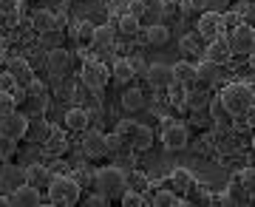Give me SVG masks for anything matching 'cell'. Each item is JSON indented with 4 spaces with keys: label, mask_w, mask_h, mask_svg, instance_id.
I'll list each match as a JSON object with an SVG mask.
<instances>
[{
    "label": "cell",
    "mask_w": 255,
    "mask_h": 207,
    "mask_svg": "<svg viewBox=\"0 0 255 207\" xmlns=\"http://www.w3.org/2000/svg\"><path fill=\"white\" fill-rule=\"evenodd\" d=\"M219 97H221V102H224V108H227L233 117H244V114H250V108L255 105V94L247 82H230V85L221 88Z\"/></svg>",
    "instance_id": "6da1fadb"
},
{
    "label": "cell",
    "mask_w": 255,
    "mask_h": 207,
    "mask_svg": "<svg viewBox=\"0 0 255 207\" xmlns=\"http://www.w3.org/2000/svg\"><path fill=\"white\" fill-rule=\"evenodd\" d=\"M48 202L51 205H60V207H74L80 202V193H82V185L74 176H54L51 185H48Z\"/></svg>",
    "instance_id": "7a4b0ae2"
},
{
    "label": "cell",
    "mask_w": 255,
    "mask_h": 207,
    "mask_svg": "<svg viewBox=\"0 0 255 207\" xmlns=\"http://www.w3.org/2000/svg\"><path fill=\"white\" fill-rule=\"evenodd\" d=\"M94 188H97V193L108 199H122V193L128 190V176L117 165H108V168L94 173Z\"/></svg>",
    "instance_id": "3957f363"
},
{
    "label": "cell",
    "mask_w": 255,
    "mask_h": 207,
    "mask_svg": "<svg viewBox=\"0 0 255 207\" xmlns=\"http://www.w3.org/2000/svg\"><path fill=\"white\" fill-rule=\"evenodd\" d=\"M111 80V71H108V65L102 63V60H85L80 68V82L85 85L88 91H94V94H100L105 85H108Z\"/></svg>",
    "instance_id": "277c9868"
},
{
    "label": "cell",
    "mask_w": 255,
    "mask_h": 207,
    "mask_svg": "<svg viewBox=\"0 0 255 207\" xmlns=\"http://www.w3.org/2000/svg\"><path fill=\"white\" fill-rule=\"evenodd\" d=\"M28 122H31V117H28V114H20V111L3 114V117H0V136L23 139V136L28 134Z\"/></svg>",
    "instance_id": "5b68a950"
},
{
    "label": "cell",
    "mask_w": 255,
    "mask_h": 207,
    "mask_svg": "<svg viewBox=\"0 0 255 207\" xmlns=\"http://www.w3.org/2000/svg\"><path fill=\"white\" fill-rule=\"evenodd\" d=\"M233 54H236V51H233L227 34L213 37V40H207V45H204V60H210V63H216V65H227Z\"/></svg>",
    "instance_id": "8992f818"
},
{
    "label": "cell",
    "mask_w": 255,
    "mask_h": 207,
    "mask_svg": "<svg viewBox=\"0 0 255 207\" xmlns=\"http://www.w3.org/2000/svg\"><path fill=\"white\" fill-rule=\"evenodd\" d=\"M230 45H233V51L238 54H250L255 48V28L247 26V23H238L236 28H230Z\"/></svg>",
    "instance_id": "52a82bcc"
},
{
    "label": "cell",
    "mask_w": 255,
    "mask_h": 207,
    "mask_svg": "<svg viewBox=\"0 0 255 207\" xmlns=\"http://www.w3.org/2000/svg\"><path fill=\"white\" fill-rule=\"evenodd\" d=\"M224 14H219V11H201L199 23H196V31H199L201 37H204V43L207 40H213V37L224 34Z\"/></svg>",
    "instance_id": "ba28073f"
},
{
    "label": "cell",
    "mask_w": 255,
    "mask_h": 207,
    "mask_svg": "<svg viewBox=\"0 0 255 207\" xmlns=\"http://www.w3.org/2000/svg\"><path fill=\"white\" fill-rule=\"evenodd\" d=\"M190 142L187 136V128L184 125H176V122H164V131H162V145L164 151H184Z\"/></svg>",
    "instance_id": "9c48e42d"
},
{
    "label": "cell",
    "mask_w": 255,
    "mask_h": 207,
    "mask_svg": "<svg viewBox=\"0 0 255 207\" xmlns=\"http://www.w3.org/2000/svg\"><path fill=\"white\" fill-rule=\"evenodd\" d=\"M11 199V207H37L40 202H43V190H37L34 185H20V188H14L9 193Z\"/></svg>",
    "instance_id": "30bf717a"
},
{
    "label": "cell",
    "mask_w": 255,
    "mask_h": 207,
    "mask_svg": "<svg viewBox=\"0 0 255 207\" xmlns=\"http://www.w3.org/2000/svg\"><path fill=\"white\" fill-rule=\"evenodd\" d=\"M82 151H85V156H91V159H97V156H105V153H108L105 134H102V131H97V128L82 131Z\"/></svg>",
    "instance_id": "8fae6325"
},
{
    "label": "cell",
    "mask_w": 255,
    "mask_h": 207,
    "mask_svg": "<svg viewBox=\"0 0 255 207\" xmlns=\"http://www.w3.org/2000/svg\"><path fill=\"white\" fill-rule=\"evenodd\" d=\"M145 80L150 88H167L170 82H173V65H164V63H153V65H147V71H145Z\"/></svg>",
    "instance_id": "7c38bea8"
},
{
    "label": "cell",
    "mask_w": 255,
    "mask_h": 207,
    "mask_svg": "<svg viewBox=\"0 0 255 207\" xmlns=\"http://www.w3.org/2000/svg\"><path fill=\"white\" fill-rule=\"evenodd\" d=\"M26 185V165H3L0 168V190H14Z\"/></svg>",
    "instance_id": "4fadbf2b"
},
{
    "label": "cell",
    "mask_w": 255,
    "mask_h": 207,
    "mask_svg": "<svg viewBox=\"0 0 255 207\" xmlns=\"http://www.w3.org/2000/svg\"><path fill=\"white\" fill-rule=\"evenodd\" d=\"M6 71H11V77L17 80V85H23V88H28L31 82H34V68L28 65V60H9L6 63Z\"/></svg>",
    "instance_id": "5bb4252c"
},
{
    "label": "cell",
    "mask_w": 255,
    "mask_h": 207,
    "mask_svg": "<svg viewBox=\"0 0 255 207\" xmlns=\"http://www.w3.org/2000/svg\"><path fill=\"white\" fill-rule=\"evenodd\" d=\"M51 171H48L46 165H26V182L28 185H34L37 190H43L46 193L48 190V185H51Z\"/></svg>",
    "instance_id": "9a60e30c"
},
{
    "label": "cell",
    "mask_w": 255,
    "mask_h": 207,
    "mask_svg": "<svg viewBox=\"0 0 255 207\" xmlns=\"http://www.w3.org/2000/svg\"><path fill=\"white\" fill-rule=\"evenodd\" d=\"M43 148H46L48 156H63V153L68 151V136H65V131H60V128H51V134L46 136Z\"/></svg>",
    "instance_id": "2e32d148"
},
{
    "label": "cell",
    "mask_w": 255,
    "mask_h": 207,
    "mask_svg": "<svg viewBox=\"0 0 255 207\" xmlns=\"http://www.w3.org/2000/svg\"><path fill=\"white\" fill-rule=\"evenodd\" d=\"M46 65H48V71H51V77L60 80L65 74V68H68V51L65 48H51L46 57Z\"/></svg>",
    "instance_id": "e0dca14e"
},
{
    "label": "cell",
    "mask_w": 255,
    "mask_h": 207,
    "mask_svg": "<svg viewBox=\"0 0 255 207\" xmlns=\"http://www.w3.org/2000/svg\"><path fill=\"white\" fill-rule=\"evenodd\" d=\"M91 125V111L88 108H71L65 114V128L68 131H88Z\"/></svg>",
    "instance_id": "ac0fdd59"
},
{
    "label": "cell",
    "mask_w": 255,
    "mask_h": 207,
    "mask_svg": "<svg viewBox=\"0 0 255 207\" xmlns=\"http://www.w3.org/2000/svg\"><path fill=\"white\" fill-rule=\"evenodd\" d=\"M167 102L173 105V108H187V99H190V91H187V85L179 80H173L170 85H167Z\"/></svg>",
    "instance_id": "d6986e66"
},
{
    "label": "cell",
    "mask_w": 255,
    "mask_h": 207,
    "mask_svg": "<svg viewBox=\"0 0 255 207\" xmlns=\"http://www.w3.org/2000/svg\"><path fill=\"white\" fill-rule=\"evenodd\" d=\"M173 80L184 82V85L199 82V65L187 63V60H179V63H173Z\"/></svg>",
    "instance_id": "ffe728a7"
},
{
    "label": "cell",
    "mask_w": 255,
    "mask_h": 207,
    "mask_svg": "<svg viewBox=\"0 0 255 207\" xmlns=\"http://www.w3.org/2000/svg\"><path fill=\"white\" fill-rule=\"evenodd\" d=\"M150 205H153V207H184V205H187V199L176 196L173 188H159V193L150 199Z\"/></svg>",
    "instance_id": "44dd1931"
},
{
    "label": "cell",
    "mask_w": 255,
    "mask_h": 207,
    "mask_svg": "<svg viewBox=\"0 0 255 207\" xmlns=\"http://www.w3.org/2000/svg\"><path fill=\"white\" fill-rule=\"evenodd\" d=\"M31 28H34L37 34L57 28V14H51L48 9H37L34 14H31Z\"/></svg>",
    "instance_id": "7402d4cb"
},
{
    "label": "cell",
    "mask_w": 255,
    "mask_h": 207,
    "mask_svg": "<svg viewBox=\"0 0 255 207\" xmlns=\"http://www.w3.org/2000/svg\"><path fill=\"white\" fill-rule=\"evenodd\" d=\"M51 134V125H48L46 119L40 117V114H34V117H31V122H28V134L26 136H31V142H46V136Z\"/></svg>",
    "instance_id": "603a6c76"
},
{
    "label": "cell",
    "mask_w": 255,
    "mask_h": 207,
    "mask_svg": "<svg viewBox=\"0 0 255 207\" xmlns=\"http://www.w3.org/2000/svg\"><path fill=\"white\" fill-rule=\"evenodd\" d=\"M130 151H147L150 142H153V134H150V128L147 125H136V131L130 134Z\"/></svg>",
    "instance_id": "cb8c5ba5"
},
{
    "label": "cell",
    "mask_w": 255,
    "mask_h": 207,
    "mask_svg": "<svg viewBox=\"0 0 255 207\" xmlns=\"http://www.w3.org/2000/svg\"><path fill=\"white\" fill-rule=\"evenodd\" d=\"M119 102H122V108H125V111H142L147 99H145V91L128 88L125 94H122V99H119Z\"/></svg>",
    "instance_id": "d4e9b609"
},
{
    "label": "cell",
    "mask_w": 255,
    "mask_h": 207,
    "mask_svg": "<svg viewBox=\"0 0 255 207\" xmlns=\"http://www.w3.org/2000/svg\"><path fill=\"white\" fill-rule=\"evenodd\" d=\"M170 188L179 190V193H184V190H193L196 185H193V173L184 171V168H176L173 173H170Z\"/></svg>",
    "instance_id": "484cf974"
},
{
    "label": "cell",
    "mask_w": 255,
    "mask_h": 207,
    "mask_svg": "<svg viewBox=\"0 0 255 207\" xmlns=\"http://www.w3.org/2000/svg\"><path fill=\"white\" fill-rule=\"evenodd\" d=\"M111 77H114L117 82H130L133 77H136V68H133L130 60H117L114 68H111Z\"/></svg>",
    "instance_id": "4316f807"
},
{
    "label": "cell",
    "mask_w": 255,
    "mask_h": 207,
    "mask_svg": "<svg viewBox=\"0 0 255 207\" xmlns=\"http://www.w3.org/2000/svg\"><path fill=\"white\" fill-rule=\"evenodd\" d=\"M167 40H170V28L164 26V23L147 26V31H145V43H150V45H164Z\"/></svg>",
    "instance_id": "83f0119b"
},
{
    "label": "cell",
    "mask_w": 255,
    "mask_h": 207,
    "mask_svg": "<svg viewBox=\"0 0 255 207\" xmlns=\"http://www.w3.org/2000/svg\"><path fill=\"white\" fill-rule=\"evenodd\" d=\"M219 68H221V65L204 60V65H199V82H201V85H216V82L221 80Z\"/></svg>",
    "instance_id": "f1b7e54d"
},
{
    "label": "cell",
    "mask_w": 255,
    "mask_h": 207,
    "mask_svg": "<svg viewBox=\"0 0 255 207\" xmlns=\"http://www.w3.org/2000/svg\"><path fill=\"white\" fill-rule=\"evenodd\" d=\"M91 45L94 48H111L114 45V28L111 26H97V31H94V37H91Z\"/></svg>",
    "instance_id": "f546056e"
},
{
    "label": "cell",
    "mask_w": 255,
    "mask_h": 207,
    "mask_svg": "<svg viewBox=\"0 0 255 207\" xmlns=\"http://www.w3.org/2000/svg\"><path fill=\"white\" fill-rule=\"evenodd\" d=\"M20 6H23V0H0V17H6L9 23H17Z\"/></svg>",
    "instance_id": "4dcf8cb0"
},
{
    "label": "cell",
    "mask_w": 255,
    "mask_h": 207,
    "mask_svg": "<svg viewBox=\"0 0 255 207\" xmlns=\"http://www.w3.org/2000/svg\"><path fill=\"white\" fill-rule=\"evenodd\" d=\"M119 31L125 37H133L139 31V14H133V11H128V14H122L119 17Z\"/></svg>",
    "instance_id": "1f68e13d"
},
{
    "label": "cell",
    "mask_w": 255,
    "mask_h": 207,
    "mask_svg": "<svg viewBox=\"0 0 255 207\" xmlns=\"http://www.w3.org/2000/svg\"><path fill=\"white\" fill-rule=\"evenodd\" d=\"M74 31L71 34L77 37V40H88V43H91V37H94V31H97V26H94L91 20H77V23H74Z\"/></svg>",
    "instance_id": "d6a6232c"
},
{
    "label": "cell",
    "mask_w": 255,
    "mask_h": 207,
    "mask_svg": "<svg viewBox=\"0 0 255 207\" xmlns=\"http://www.w3.org/2000/svg\"><path fill=\"white\" fill-rule=\"evenodd\" d=\"M105 145H108V153H119L122 148H130V142H128V139L119 134V131H114V134H105Z\"/></svg>",
    "instance_id": "836d02e7"
},
{
    "label": "cell",
    "mask_w": 255,
    "mask_h": 207,
    "mask_svg": "<svg viewBox=\"0 0 255 207\" xmlns=\"http://www.w3.org/2000/svg\"><path fill=\"white\" fill-rule=\"evenodd\" d=\"M119 202H122V207H142V205H147V199L142 196L139 190H133V188H128Z\"/></svg>",
    "instance_id": "e575fe53"
},
{
    "label": "cell",
    "mask_w": 255,
    "mask_h": 207,
    "mask_svg": "<svg viewBox=\"0 0 255 207\" xmlns=\"http://www.w3.org/2000/svg\"><path fill=\"white\" fill-rule=\"evenodd\" d=\"M17 153V139L0 136V162H11V156Z\"/></svg>",
    "instance_id": "d590c367"
},
{
    "label": "cell",
    "mask_w": 255,
    "mask_h": 207,
    "mask_svg": "<svg viewBox=\"0 0 255 207\" xmlns=\"http://www.w3.org/2000/svg\"><path fill=\"white\" fill-rule=\"evenodd\" d=\"M147 185H150V179H147L142 171H130V173H128V188H133V190H139V193H145Z\"/></svg>",
    "instance_id": "8d00e7d4"
},
{
    "label": "cell",
    "mask_w": 255,
    "mask_h": 207,
    "mask_svg": "<svg viewBox=\"0 0 255 207\" xmlns=\"http://www.w3.org/2000/svg\"><path fill=\"white\" fill-rule=\"evenodd\" d=\"M11 111H17V99L11 91H0V117L3 114H11Z\"/></svg>",
    "instance_id": "74e56055"
},
{
    "label": "cell",
    "mask_w": 255,
    "mask_h": 207,
    "mask_svg": "<svg viewBox=\"0 0 255 207\" xmlns=\"http://www.w3.org/2000/svg\"><path fill=\"white\" fill-rule=\"evenodd\" d=\"M199 153H210V151H216V134H204L196 139V145H193Z\"/></svg>",
    "instance_id": "f35d334b"
},
{
    "label": "cell",
    "mask_w": 255,
    "mask_h": 207,
    "mask_svg": "<svg viewBox=\"0 0 255 207\" xmlns=\"http://www.w3.org/2000/svg\"><path fill=\"white\" fill-rule=\"evenodd\" d=\"M43 43L48 45V51H51V48H60V40H63V37H60V28H51V31H43Z\"/></svg>",
    "instance_id": "ab89813d"
},
{
    "label": "cell",
    "mask_w": 255,
    "mask_h": 207,
    "mask_svg": "<svg viewBox=\"0 0 255 207\" xmlns=\"http://www.w3.org/2000/svg\"><path fill=\"white\" fill-rule=\"evenodd\" d=\"M28 102H31V111L43 114L46 105H48V97H46V94H28Z\"/></svg>",
    "instance_id": "60d3db41"
},
{
    "label": "cell",
    "mask_w": 255,
    "mask_h": 207,
    "mask_svg": "<svg viewBox=\"0 0 255 207\" xmlns=\"http://www.w3.org/2000/svg\"><path fill=\"white\" fill-rule=\"evenodd\" d=\"M199 40H204L199 31H196V34H184L182 37V48L184 51H199Z\"/></svg>",
    "instance_id": "b9f144b4"
},
{
    "label": "cell",
    "mask_w": 255,
    "mask_h": 207,
    "mask_svg": "<svg viewBox=\"0 0 255 207\" xmlns=\"http://www.w3.org/2000/svg\"><path fill=\"white\" fill-rule=\"evenodd\" d=\"M136 125H139V122H133V119H119L117 131H119V134H122V136H125V139H130V134L136 131Z\"/></svg>",
    "instance_id": "7bdbcfd3"
},
{
    "label": "cell",
    "mask_w": 255,
    "mask_h": 207,
    "mask_svg": "<svg viewBox=\"0 0 255 207\" xmlns=\"http://www.w3.org/2000/svg\"><path fill=\"white\" fill-rule=\"evenodd\" d=\"M204 6H207V0H184L182 11L184 14H190V11H204Z\"/></svg>",
    "instance_id": "ee69618b"
},
{
    "label": "cell",
    "mask_w": 255,
    "mask_h": 207,
    "mask_svg": "<svg viewBox=\"0 0 255 207\" xmlns=\"http://www.w3.org/2000/svg\"><path fill=\"white\" fill-rule=\"evenodd\" d=\"M14 88H17V80L11 77V71L0 74V91H14Z\"/></svg>",
    "instance_id": "f6af8a7d"
},
{
    "label": "cell",
    "mask_w": 255,
    "mask_h": 207,
    "mask_svg": "<svg viewBox=\"0 0 255 207\" xmlns=\"http://www.w3.org/2000/svg\"><path fill=\"white\" fill-rule=\"evenodd\" d=\"M187 105H193V108H204V105H207V94H190Z\"/></svg>",
    "instance_id": "bcb514c9"
},
{
    "label": "cell",
    "mask_w": 255,
    "mask_h": 207,
    "mask_svg": "<svg viewBox=\"0 0 255 207\" xmlns=\"http://www.w3.org/2000/svg\"><path fill=\"white\" fill-rule=\"evenodd\" d=\"M108 202H111V199L102 196V193H97V196H91V199H85V205H88V207H105Z\"/></svg>",
    "instance_id": "7dc6e473"
},
{
    "label": "cell",
    "mask_w": 255,
    "mask_h": 207,
    "mask_svg": "<svg viewBox=\"0 0 255 207\" xmlns=\"http://www.w3.org/2000/svg\"><path fill=\"white\" fill-rule=\"evenodd\" d=\"M28 94H46V85H43L40 80H34L31 85H28Z\"/></svg>",
    "instance_id": "c3c4849f"
},
{
    "label": "cell",
    "mask_w": 255,
    "mask_h": 207,
    "mask_svg": "<svg viewBox=\"0 0 255 207\" xmlns=\"http://www.w3.org/2000/svg\"><path fill=\"white\" fill-rule=\"evenodd\" d=\"M130 6H133V14H139V11L145 9V3H142V0H130Z\"/></svg>",
    "instance_id": "681fc988"
},
{
    "label": "cell",
    "mask_w": 255,
    "mask_h": 207,
    "mask_svg": "<svg viewBox=\"0 0 255 207\" xmlns=\"http://www.w3.org/2000/svg\"><path fill=\"white\" fill-rule=\"evenodd\" d=\"M0 207H11V199L9 196H0Z\"/></svg>",
    "instance_id": "f907efd6"
},
{
    "label": "cell",
    "mask_w": 255,
    "mask_h": 207,
    "mask_svg": "<svg viewBox=\"0 0 255 207\" xmlns=\"http://www.w3.org/2000/svg\"><path fill=\"white\" fill-rule=\"evenodd\" d=\"M250 68H253V71H255V48H253V51H250Z\"/></svg>",
    "instance_id": "816d5d0a"
},
{
    "label": "cell",
    "mask_w": 255,
    "mask_h": 207,
    "mask_svg": "<svg viewBox=\"0 0 255 207\" xmlns=\"http://www.w3.org/2000/svg\"><path fill=\"white\" fill-rule=\"evenodd\" d=\"M6 63V48H3V45H0V65Z\"/></svg>",
    "instance_id": "f5cc1de1"
},
{
    "label": "cell",
    "mask_w": 255,
    "mask_h": 207,
    "mask_svg": "<svg viewBox=\"0 0 255 207\" xmlns=\"http://www.w3.org/2000/svg\"><path fill=\"white\" fill-rule=\"evenodd\" d=\"M253 148H255V139H253Z\"/></svg>",
    "instance_id": "db71d44e"
}]
</instances>
